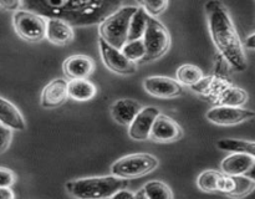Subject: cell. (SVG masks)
Returning a JSON list of instances; mask_svg holds the SVG:
<instances>
[{"label":"cell","instance_id":"1","mask_svg":"<svg viewBox=\"0 0 255 199\" xmlns=\"http://www.w3.org/2000/svg\"><path fill=\"white\" fill-rule=\"evenodd\" d=\"M125 0H21L24 10L50 19L65 20L72 26L101 24L122 7Z\"/></svg>","mask_w":255,"mask_h":199},{"label":"cell","instance_id":"2","mask_svg":"<svg viewBox=\"0 0 255 199\" xmlns=\"http://www.w3.org/2000/svg\"><path fill=\"white\" fill-rule=\"evenodd\" d=\"M209 32L214 45L229 66L239 72L248 67L244 46L228 9L221 0H209L206 4Z\"/></svg>","mask_w":255,"mask_h":199},{"label":"cell","instance_id":"3","mask_svg":"<svg viewBox=\"0 0 255 199\" xmlns=\"http://www.w3.org/2000/svg\"><path fill=\"white\" fill-rule=\"evenodd\" d=\"M128 179L112 176L89 177L70 181L65 184L67 193L79 199L112 198L115 193L127 188Z\"/></svg>","mask_w":255,"mask_h":199},{"label":"cell","instance_id":"4","mask_svg":"<svg viewBox=\"0 0 255 199\" xmlns=\"http://www.w3.org/2000/svg\"><path fill=\"white\" fill-rule=\"evenodd\" d=\"M137 9V6H122L112 12L100 24V39L105 40L116 49L122 50L128 41L129 24Z\"/></svg>","mask_w":255,"mask_h":199},{"label":"cell","instance_id":"5","mask_svg":"<svg viewBox=\"0 0 255 199\" xmlns=\"http://www.w3.org/2000/svg\"><path fill=\"white\" fill-rule=\"evenodd\" d=\"M157 157L149 153H132L117 159L111 166L112 174L121 178L133 179L151 173L158 167Z\"/></svg>","mask_w":255,"mask_h":199},{"label":"cell","instance_id":"6","mask_svg":"<svg viewBox=\"0 0 255 199\" xmlns=\"http://www.w3.org/2000/svg\"><path fill=\"white\" fill-rule=\"evenodd\" d=\"M143 41L146 45V56L142 62L153 61L168 51L171 46V35L159 20L149 15Z\"/></svg>","mask_w":255,"mask_h":199},{"label":"cell","instance_id":"7","mask_svg":"<svg viewBox=\"0 0 255 199\" xmlns=\"http://www.w3.org/2000/svg\"><path fill=\"white\" fill-rule=\"evenodd\" d=\"M15 31L26 41H41L46 37V17L29 11V10H17L12 17Z\"/></svg>","mask_w":255,"mask_h":199},{"label":"cell","instance_id":"8","mask_svg":"<svg viewBox=\"0 0 255 199\" xmlns=\"http://www.w3.org/2000/svg\"><path fill=\"white\" fill-rule=\"evenodd\" d=\"M206 117L209 122L218 124V126H236V124L253 119L255 117V111L243 108L241 106L221 104V106L209 109Z\"/></svg>","mask_w":255,"mask_h":199},{"label":"cell","instance_id":"9","mask_svg":"<svg viewBox=\"0 0 255 199\" xmlns=\"http://www.w3.org/2000/svg\"><path fill=\"white\" fill-rule=\"evenodd\" d=\"M99 46L102 61L111 71L116 72L119 75H125V76L136 74V62L127 59L124 52H122V50L116 49V47H114L102 39H100Z\"/></svg>","mask_w":255,"mask_h":199},{"label":"cell","instance_id":"10","mask_svg":"<svg viewBox=\"0 0 255 199\" xmlns=\"http://www.w3.org/2000/svg\"><path fill=\"white\" fill-rule=\"evenodd\" d=\"M143 89L157 99H174L183 92L181 82L167 76H149L143 80Z\"/></svg>","mask_w":255,"mask_h":199},{"label":"cell","instance_id":"11","mask_svg":"<svg viewBox=\"0 0 255 199\" xmlns=\"http://www.w3.org/2000/svg\"><path fill=\"white\" fill-rule=\"evenodd\" d=\"M182 137H183V129L173 118L162 113L157 116L149 136L152 141L158 143H171V142L179 141Z\"/></svg>","mask_w":255,"mask_h":199},{"label":"cell","instance_id":"12","mask_svg":"<svg viewBox=\"0 0 255 199\" xmlns=\"http://www.w3.org/2000/svg\"><path fill=\"white\" fill-rule=\"evenodd\" d=\"M161 113L157 107L148 106L141 109L136 118L128 126V136L134 141H144L151 136L152 127L157 116Z\"/></svg>","mask_w":255,"mask_h":199},{"label":"cell","instance_id":"13","mask_svg":"<svg viewBox=\"0 0 255 199\" xmlns=\"http://www.w3.org/2000/svg\"><path fill=\"white\" fill-rule=\"evenodd\" d=\"M62 70L67 79H89L95 71V61L87 55H71L62 64Z\"/></svg>","mask_w":255,"mask_h":199},{"label":"cell","instance_id":"14","mask_svg":"<svg viewBox=\"0 0 255 199\" xmlns=\"http://www.w3.org/2000/svg\"><path fill=\"white\" fill-rule=\"evenodd\" d=\"M67 85L69 82L62 79H55L50 81L41 92V101H40L41 106L44 108L52 109L64 104L69 97Z\"/></svg>","mask_w":255,"mask_h":199},{"label":"cell","instance_id":"15","mask_svg":"<svg viewBox=\"0 0 255 199\" xmlns=\"http://www.w3.org/2000/svg\"><path fill=\"white\" fill-rule=\"evenodd\" d=\"M143 107L132 99L117 100L111 106V116L121 126H129Z\"/></svg>","mask_w":255,"mask_h":199},{"label":"cell","instance_id":"16","mask_svg":"<svg viewBox=\"0 0 255 199\" xmlns=\"http://www.w3.org/2000/svg\"><path fill=\"white\" fill-rule=\"evenodd\" d=\"M75 32L72 25L65 20L50 17L47 19L46 26V39L55 45H67L74 40Z\"/></svg>","mask_w":255,"mask_h":199},{"label":"cell","instance_id":"17","mask_svg":"<svg viewBox=\"0 0 255 199\" xmlns=\"http://www.w3.org/2000/svg\"><path fill=\"white\" fill-rule=\"evenodd\" d=\"M255 158L243 152H232L231 156L226 157L221 163L222 172L229 176H242L246 174L253 166Z\"/></svg>","mask_w":255,"mask_h":199},{"label":"cell","instance_id":"18","mask_svg":"<svg viewBox=\"0 0 255 199\" xmlns=\"http://www.w3.org/2000/svg\"><path fill=\"white\" fill-rule=\"evenodd\" d=\"M227 174L224 172L207 169L198 176L197 184L199 189L207 193H223L226 187Z\"/></svg>","mask_w":255,"mask_h":199},{"label":"cell","instance_id":"19","mask_svg":"<svg viewBox=\"0 0 255 199\" xmlns=\"http://www.w3.org/2000/svg\"><path fill=\"white\" fill-rule=\"evenodd\" d=\"M0 122L5 126L16 131L25 129V121L19 109L10 101L0 97Z\"/></svg>","mask_w":255,"mask_h":199},{"label":"cell","instance_id":"20","mask_svg":"<svg viewBox=\"0 0 255 199\" xmlns=\"http://www.w3.org/2000/svg\"><path fill=\"white\" fill-rule=\"evenodd\" d=\"M67 91H69L70 99L80 102L90 101L97 94L96 86L87 79L70 80L67 85Z\"/></svg>","mask_w":255,"mask_h":199},{"label":"cell","instance_id":"21","mask_svg":"<svg viewBox=\"0 0 255 199\" xmlns=\"http://www.w3.org/2000/svg\"><path fill=\"white\" fill-rule=\"evenodd\" d=\"M134 197L143 199H172L173 193L163 182L151 181L144 184L137 193H134Z\"/></svg>","mask_w":255,"mask_h":199},{"label":"cell","instance_id":"22","mask_svg":"<svg viewBox=\"0 0 255 199\" xmlns=\"http://www.w3.org/2000/svg\"><path fill=\"white\" fill-rule=\"evenodd\" d=\"M148 19L149 14L147 12V10L144 7H138L133 16H132L131 24H129L128 41L143 39L147 25H148Z\"/></svg>","mask_w":255,"mask_h":199},{"label":"cell","instance_id":"23","mask_svg":"<svg viewBox=\"0 0 255 199\" xmlns=\"http://www.w3.org/2000/svg\"><path fill=\"white\" fill-rule=\"evenodd\" d=\"M204 79L203 71L198 66L192 64H184L177 70V80L181 84L194 87Z\"/></svg>","mask_w":255,"mask_h":199},{"label":"cell","instance_id":"24","mask_svg":"<svg viewBox=\"0 0 255 199\" xmlns=\"http://www.w3.org/2000/svg\"><path fill=\"white\" fill-rule=\"evenodd\" d=\"M219 149L228 152H243V153H248L253 156L255 158V142L252 141H244V139H233V138H226L221 139L217 143Z\"/></svg>","mask_w":255,"mask_h":199},{"label":"cell","instance_id":"25","mask_svg":"<svg viewBox=\"0 0 255 199\" xmlns=\"http://www.w3.org/2000/svg\"><path fill=\"white\" fill-rule=\"evenodd\" d=\"M219 101L227 106H243L248 101V94L239 87L228 86L221 92Z\"/></svg>","mask_w":255,"mask_h":199},{"label":"cell","instance_id":"26","mask_svg":"<svg viewBox=\"0 0 255 199\" xmlns=\"http://www.w3.org/2000/svg\"><path fill=\"white\" fill-rule=\"evenodd\" d=\"M122 52L125 56L131 61H143L144 56H146V45H144L143 39L139 40H132V41H127L126 45L122 47Z\"/></svg>","mask_w":255,"mask_h":199},{"label":"cell","instance_id":"27","mask_svg":"<svg viewBox=\"0 0 255 199\" xmlns=\"http://www.w3.org/2000/svg\"><path fill=\"white\" fill-rule=\"evenodd\" d=\"M255 188V182L247 177L246 174L242 176H234V188L229 197H246Z\"/></svg>","mask_w":255,"mask_h":199},{"label":"cell","instance_id":"28","mask_svg":"<svg viewBox=\"0 0 255 199\" xmlns=\"http://www.w3.org/2000/svg\"><path fill=\"white\" fill-rule=\"evenodd\" d=\"M141 4L151 16H158L168 6V0H142Z\"/></svg>","mask_w":255,"mask_h":199},{"label":"cell","instance_id":"29","mask_svg":"<svg viewBox=\"0 0 255 199\" xmlns=\"http://www.w3.org/2000/svg\"><path fill=\"white\" fill-rule=\"evenodd\" d=\"M12 132L11 128L2 124L0 122V154L4 153L7 148H9L10 143H11Z\"/></svg>","mask_w":255,"mask_h":199},{"label":"cell","instance_id":"30","mask_svg":"<svg viewBox=\"0 0 255 199\" xmlns=\"http://www.w3.org/2000/svg\"><path fill=\"white\" fill-rule=\"evenodd\" d=\"M16 181V176L9 168L0 167V187H11Z\"/></svg>","mask_w":255,"mask_h":199},{"label":"cell","instance_id":"31","mask_svg":"<svg viewBox=\"0 0 255 199\" xmlns=\"http://www.w3.org/2000/svg\"><path fill=\"white\" fill-rule=\"evenodd\" d=\"M0 7L9 11H14L21 7V0H0Z\"/></svg>","mask_w":255,"mask_h":199},{"label":"cell","instance_id":"32","mask_svg":"<svg viewBox=\"0 0 255 199\" xmlns=\"http://www.w3.org/2000/svg\"><path fill=\"white\" fill-rule=\"evenodd\" d=\"M112 198L114 199H133V198H136V197H134V193H132V192L127 191V188H125V189H121V191H119L117 193H115L114 196H112Z\"/></svg>","mask_w":255,"mask_h":199},{"label":"cell","instance_id":"33","mask_svg":"<svg viewBox=\"0 0 255 199\" xmlns=\"http://www.w3.org/2000/svg\"><path fill=\"white\" fill-rule=\"evenodd\" d=\"M15 198L11 187H0V199H12Z\"/></svg>","mask_w":255,"mask_h":199},{"label":"cell","instance_id":"34","mask_svg":"<svg viewBox=\"0 0 255 199\" xmlns=\"http://www.w3.org/2000/svg\"><path fill=\"white\" fill-rule=\"evenodd\" d=\"M246 45H247V47H249V49H254L255 50V34L251 35V36L247 39Z\"/></svg>","mask_w":255,"mask_h":199},{"label":"cell","instance_id":"35","mask_svg":"<svg viewBox=\"0 0 255 199\" xmlns=\"http://www.w3.org/2000/svg\"><path fill=\"white\" fill-rule=\"evenodd\" d=\"M246 176L249 177L251 179H253V181L255 182V161H254L253 166L251 167V169H249V171L246 173Z\"/></svg>","mask_w":255,"mask_h":199},{"label":"cell","instance_id":"36","mask_svg":"<svg viewBox=\"0 0 255 199\" xmlns=\"http://www.w3.org/2000/svg\"><path fill=\"white\" fill-rule=\"evenodd\" d=\"M137 1H138V2H141V1H142V0H137Z\"/></svg>","mask_w":255,"mask_h":199}]
</instances>
